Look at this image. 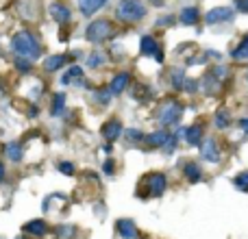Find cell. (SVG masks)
<instances>
[{
    "instance_id": "23",
    "label": "cell",
    "mask_w": 248,
    "mask_h": 239,
    "mask_svg": "<svg viewBox=\"0 0 248 239\" xmlns=\"http://www.w3.org/2000/svg\"><path fill=\"white\" fill-rule=\"evenodd\" d=\"M229 124H231V113H229L227 109H220V111L216 113V126L218 128H229Z\"/></svg>"
},
{
    "instance_id": "34",
    "label": "cell",
    "mask_w": 248,
    "mask_h": 239,
    "mask_svg": "<svg viewBox=\"0 0 248 239\" xmlns=\"http://www.w3.org/2000/svg\"><path fill=\"white\" fill-rule=\"evenodd\" d=\"M103 170H105V174H113V170H116V165H113V161H111V159H107V161H105Z\"/></svg>"
},
{
    "instance_id": "13",
    "label": "cell",
    "mask_w": 248,
    "mask_h": 239,
    "mask_svg": "<svg viewBox=\"0 0 248 239\" xmlns=\"http://www.w3.org/2000/svg\"><path fill=\"white\" fill-rule=\"evenodd\" d=\"M105 4H107V0H78V9H81L83 15H94Z\"/></svg>"
},
{
    "instance_id": "36",
    "label": "cell",
    "mask_w": 248,
    "mask_h": 239,
    "mask_svg": "<svg viewBox=\"0 0 248 239\" xmlns=\"http://www.w3.org/2000/svg\"><path fill=\"white\" fill-rule=\"evenodd\" d=\"M2 180H4V165L0 163V183H2Z\"/></svg>"
},
{
    "instance_id": "17",
    "label": "cell",
    "mask_w": 248,
    "mask_h": 239,
    "mask_svg": "<svg viewBox=\"0 0 248 239\" xmlns=\"http://www.w3.org/2000/svg\"><path fill=\"white\" fill-rule=\"evenodd\" d=\"M198 17H201V11H198L196 7H183L181 9V22H183L185 26H194L198 22Z\"/></svg>"
},
{
    "instance_id": "29",
    "label": "cell",
    "mask_w": 248,
    "mask_h": 239,
    "mask_svg": "<svg viewBox=\"0 0 248 239\" xmlns=\"http://www.w3.org/2000/svg\"><path fill=\"white\" fill-rule=\"evenodd\" d=\"M87 63H90V68H98V65H103L105 63V57L100 55V52H92L90 55V59H87Z\"/></svg>"
},
{
    "instance_id": "8",
    "label": "cell",
    "mask_w": 248,
    "mask_h": 239,
    "mask_svg": "<svg viewBox=\"0 0 248 239\" xmlns=\"http://www.w3.org/2000/svg\"><path fill=\"white\" fill-rule=\"evenodd\" d=\"M146 185H148V189H150V196H161L168 189V179L161 172H155V174L146 176Z\"/></svg>"
},
{
    "instance_id": "37",
    "label": "cell",
    "mask_w": 248,
    "mask_h": 239,
    "mask_svg": "<svg viewBox=\"0 0 248 239\" xmlns=\"http://www.w3.org/2000/svg\"><path fill=\"white\" fill-rule=\"evenodd\" d=\"M153 4H157L159 7V4H163V0H153Z\"/></svg>"
},
{
    "instance_id": "24",
    "label": "cell",
    "mask_w": 248,
    "mask_h": 239,
    "mask_svg": "<svg viewBox=\"0 0 248 239\" xmlns=\"http://www.w3.org/2000/svg\"><path fill=\"white\" fill-rule=\"evenodd\" d=\"M63 107H65V94H55V98H52L50 113H52V116H59V113L63 111Z\"/></svg>"
},
{
    "instance_id": "31",
    "label": "cell",
    "mask_w": 248,
    "mask_h": 239,
    "mask_svg": "<svg viewBox=\"0 0 248 239\" xmlns=\"http://www.w3.org/2000/svg\"><path fill=\"white\" fill-rule=\"evenodd\" d=\"M126 139H128V144H137V141H141L144 139V135H141L137 128H133V131H128L126 133Z\"/></svg>"
},
{
    "instance_id": "7",
    "label": "cell",
    "mask_w": 248,
    "mask_h": 239,
    "mask_svg": "<svg viewBox=\"0 0 248 239\" xmlns=\"http://www.w3.org/2000/svg\"><path fill=\"white\" fill-rule=\"evenodd\" d=\"M201 146V157L205 159V161H209V163H218L220 161V148H218V141L216 139H211V137H207L202 144H198Z\"/></svg>"
},
{
    "instance_id": "21",
    "label": "cell",
    "mask_w": 248,
    "mask_h": 239,
    "mask_svg": "<svg viewBox=\"0 0 248 239\" xmlns=\"http://www.w3.org/2000/svg\"><path fill=\"white\" fill-rule=\"evenodd\" d=\"M83 78V68H78V65H72V68L68 70V72L61 76V83L63 85H70V83H74L77 81V85H78V81Z\"/></svg>"
},
{
    "instance_id": "9",
    "label": "cell",
    "mask_w": 248,
    "mask_h": 239,
    "mask_svg": "<svg viewBox=\"0 0 248 239\" xmlns=\"http://www.w3.org/2000/svg\"><path fill=\"white\" fill-rule=\"evenodd\" d=\"M100 135H103L105 139H109V141L118 139V137L122 135V122L120 120H116V118L107 120V122L103 124V128H100Z\"/></svg>"
},
{
    "instance_id": "12",
    "label": "cell",
    "mask_w": 248,
    "mask_h": 239,
    "mask_svg": "<svg viewBox=\"0 0 248 239\" xmlns=\"http://www.w3.org/2000/svg\"><path fill=\"white\" fill-rule=\"evenodd\" d=\"M50 15H52V20H57L59 24H65V22H70L72 13H70V9L65 7V4L52 2V4H50Z\"/></svg>"
},
{
    "instance_id": "22",
    "label": "cell",
    "mask_w": 248,
    "mask_h": 239,
    "mask_svg": "<svg viewBox=\"0 0 248 239\" xmlns=\"http://www.w3.org/2000/svg\"><path fill=\"white\" fill-rule=\"evenodd\" d=\"M231 57H233V59H237V61H242V59H248V35H246L244 39H242L240 44H237L235 48H233Z\"/></svg>"
},
{
    "instance_id": "2",
    "label": "cell",
    "mask_w": 248,
    "mask_h": 239,
    "mask_svg": "<svg viewBox=\"0 0 248 239\" xmlns=\"http://www.w3.org/2000/svg\"><path fill=\"white\" fill-rule=\"evenodd\" d=\"M183 111H185L183 103H179L176 98H166V100L159 103L155 118H157V122L161 124L163 128H170V126H176V124L181 122Z\"/></svg>"
},
{
    "instance_id": "32",
    "label": "cell",
    "mask_w": 248,
    "mask_h": 239,
    "mask_svg": "<svg viewBox=\"0 0 248 239\" xmlns=\"http://www.w3.org/2000/svg\"><path fill=\"white\" fill-rule=\"evenodd\" d=\"M57 167H59V172H63V174H68V176L74 174V165H72V163H68V161H61Z\"/></svg>"
},
{
    "instance_id": "28",
    "label": "cell",
    "mask_w": 248,
    "mask_h": 239,
    "mask_svg": "<svg viewBox=\"0 0 248 239\" xmlns=\"http://www.w3.org/2000/svg\"><path fill=\"white\" fill-rule=\"evenodd\" d=\"M172 83H174V87L176 90H185V76H183V70H174L172 72Z\"/></svg>"
},
{
    "instance_id": "15",
    "label": "cell",
    "mask_w": 248,
    "mask_h": 239,
    "mask_svg": "<svg viewBox=\"0 0 248 239\" xmlns=\"http://www.w3.org/2000/svg\"><path fill=\"white\" fill-rule=\"evenodd\" d=\"M24 233L29 235H35V237H44L48 233V226L44 220H31V222L24 224Z\"/></svg>"
},
{
    "instance_id": "5",
    "label": "cell",
    "mask_w": 248,
    "mask_h": 239,
    "mask_svg": "<svg viewBox=\"0 0 248 239\" xmlns=\"http://www.w3.org/2000/svg\"><path fill=\"white\" fill-rule=\"evenodd\" d=\"M233 15H235V11H233L231 7H216V9H211V11L205 15V22L209 26L222 24V22H231Z\"/></svg>"
},
{
    "instance_id": "11",
    "label": "cell",
    "mask_w": 248,
    "mask_h": 239,
    "mask_svg": "<svg viewBox=\"0 0 248 239\" xmlns=\"http://www.w3.org/2000/svg\"><path fill=\"white\" fill-rule=\"evenodd\" d=\"M128 83H131V76H128L126 72H120V74H116V76H113L111 85H109L107 90L111 91V96H118V94H122V91L126 90Z\"/></svg>"
},
{
    "instance_id": "27",
    "label": "cell",
    "mask_w": 248,
    "mask_h": 239,
    "mask_svg": "<svg viewBox=\"0 0 248 239\" xmlns=\"http://www.w3.org/2000/svg\"><path fill=\"white\" fill-rule=\"evenodd\" d=\"M74 233H77V228L70 226V224H61V226L57 228V235H59L61 239H72Z\"/></svg>"
},
{
    "instance_id": "3",
    "label": "cell",
    "mask_w": 248,
    "mask_h": 239,
    "mask_svg": "<svg viewBox=\"0 0 248 239\" xmlns=\"http://www.w3.org/2000/svg\"><path fill=\"white\" fill-rule=\"evenodd\" d=\"M113 33H116L113 22L96 20V22H92V24L87 26L85 37H87V42H92V44H103V42H107L109 37H113Z\"/></svg>"
},
{
    "instance_id": "1",
    "label": "cell",
    "mask_w": 248,
    "mask_h": 239,
    "mask_svg": "<svg viewBox=\"0 0 248 239\" xmlns=\"http://www.w3.org/2000/svg\"><path fill=\"white\" fill-rule=\"evenodd\" d=\"M11 48L17 57L29 59V61H35L39 55H42V46H39L37 37H35L33 33H29V30H20V33L13 35Z\"/></svg>"
},
{
    "instance_id": "19",
    "label": "cell",
    "mask_w": 248,
    "mask_h": 239,
    "mask_svg": "<svg viewBox=\"0 0 248 239\" xmlns=\"http://www.w3.org/2000/svg\"><path fill=\"white\" fill-rule=\"evenodd\" d=\"M63 65H65V55H52V57L44 59V68H46L48 72H57V70H61Z\"/></svg>"
},
{
    "instance_id": "30",
    "label": "cell",
    "mask_w": 248,
    "mask_h": 239,
    "mask_svg": "<svg viewBox=\"0 0 248 239\" xmlns=\"http://www.w3.org/2000/svg\"><path fill=\"white\" fill-rule=\"evenodd\" d=\"M16 68L20 70V72H31L33 63H31L29 59H22V57H17V59H16Z\"/></svg>"
},
{
    "instance_id": "25",
    "label": "cell",
    "mask_w": 248,
    "mask_h": 239,
    "mask_svg": "<svg viewBox=\"0 0 248 239\" xmlns=\"http://www.w3.org/2000/svg\"><path fill=\"white\" fill-rule=\"evenodd\" d=\"M233 185H235L240 192H244L248 194V172H240V174L233 179Z\"/></svg>"
},
{
    "instance_id": "33",
    "label": "cell",
    "mask_w": 248,
    "mask_h": 239,
    "mask_svg": "<svg viewBox=\"0 0 248 239\" xmlns=\"http://www.w3.org/2000/svg\"><path fill=\"white\" fill-rule=\"evenodd\" d=\"M235 9L240 13H248V0H235Z\"/></svg>"
},
{
    "instance_id": "10",
    "label": "cell",
    "mask_w": 248,
    "mask_h": 239,
    "mask_svg": "<svg viewBox=\"0 0 248 239\" xmlns=\"http://www.w3.org/2000/svg\"><path fill=\"white\" fill-rule=\"evenodd\" d=\"M170 137H172L170 133H168L166 128H161V131H155V133H150V135H146L144 139H146V144H148L150 148H163Z\"/></svg>"
},
{
    "instance_id": "4",
    "label": "cell",
    "mask_w": 248,
    "mask_h": 239,
    "mask_svg": "<svg viewBox=\"0 0 248 239\" xmlns=\"http://www.w3.org/2000/svg\"><path fill=\"white\" fill-rule=\"evenodd\" d=\"M146 15V7L140 0H124L118 7V17L124 22H140Z\"/></svg>"
},
{
    "instance_id": "16",
    "label": "cell",
    "mask_w": 248,
    "mask_h": 239,
    "mask_svg": "<svg viewBox=\"0 0 248 239\" xmlns=\"http://www.w3.org/2000/svg\"><path fill=\"white\" fill-rule=\"evenodd\" d=\"M118 233L124 237V239H137V226L135 222H131V220H118Z\"/></svg>"
},
{
    "instance_id": "35",
    "label": "cell",
    "mask_w": 248,
    "mask_h": 239,
    "mask_svg": "<svg viewBox=\"0 0 248 239\" xmlns=\"http://www.w3.org/2000/svg\"><path fill=\"white\" fill-rule=\"evenodd\" d=\"M240 124H242V128H244V131L248 133V118H244V120H242V122H240Z\"/></svg>"
},
{
    "instance_id": "18",
    "label": "cell",
    "mask_w": 248,
    "mask_h": 239,
    "mask_svg": "<svg viewBox=\"0 0 248 239\" xmlns=\"http://www.w3.org/2000/svg\"><path fill=\"white\" fill-rule=\"evenodd\" d=\"M183 174H185V179L189 180V183H198V180H202V172H201V167H198V163H185L183 165Z\"/></svg>"
},
{
    "instance_id": "14",
    "label": "cell",
    "mask_w": 248,
    "mask_h": 239,
    "mask_svg": "<svg viewBox=\"0 0 248 239\" xmlns=\"http://www.w3.org/2000/svg\"><path fill=\"white\" fill-rule=\"evenodd\" d=\"M183 137L187 139L189 146H198L202 139V126L201 124H192L189 128H183Z\"/></svg>"
},
{
    "instance_id": "6",
    "label": "cell",
    "mask_w": 248,
    "mask_h": 239,
    "mask_svg": "<svg viewBox=\"0 0 248 239\" xmlns=\"http://www.w3.org/2000/svg\"><path fill=\"white\" fill-rule=\"evenodd\" d=\"M140 50L144 57H155L157 61H163V55H161V48H159L157 39L153 35H144L140 42Z\"/></svg>"
},
{
    "instance_id": "20",
    "label": "cell",
    "mask_w": 248,
    "mask_h": 239,
    "mask_svg": "<svg viewBox=\"0 0 248 239\" xmlns=\"http://www.w3.org/2000/svg\"><path fill=\"white\" fill-rule=\"evenodd\" d=\"M4 154H7L11 161H22V154H24L22 144H17V141H9V144L4 146Z\"/></svg>"
},
{
    "instance_id": "26",
    "label": "cell",
    "mask_w": 248,
    "mask_h": 239,
    "mask_svg": "<svg viewBox=\"0 0 248 239\" xmlns=\"http://www.w3.org/2000/svg\"><path fill=\"white\" fill-rule=\"evenodd\" d=\"M109 100H111V91H109V90H98V91H94V103H98V105H109Z\"/></svg>"
}]
</instances>
